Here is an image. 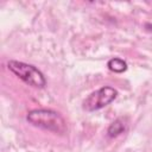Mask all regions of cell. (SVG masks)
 Returning a JSON list of instances; mask_svg holds the SVG:
<instances>
[{"label":"cell","mask_w":152,"mask_h":152,"mask_svg":"<svg viewBox=\"0 0 152 152\" xmlns=\"http://www.w3.org/2000/svg\"><path fill=\"white\" fill-rule=\"evenodd\" d=\"M116 96H118V90L114 89L113 87L106 86L90 93L87 96V99L83 101L82 107L86 112H95L112 103L116 99Z\"/></svg>","instance_id":"cell-3"},{"label":"cell","mask_w":152,"mask_h":152,"mask_svg":"<svg viewBox=\"0 0 152 152\" xmlns=\"http://www.w3.org/2000/svg\"><path fill=\"white\" fill-rule=\"evenodd\" d=\"M7 68L12 71L17 77H19L26 84L34 88H44L46 86V80L40 70H38L34 65L27 64L20 61L11 59L7 63Z\"/></svg>","instance_id":"cell-2"},{"label":"cell","mask_w":152,"mask_h":152,"mask_svg":"<svg viewBox=\"0 0 152 152\" xmlns=\"http://www.w3.org/2000/svg\"><path fill=\"white\" fill-rule=\"evenodd\" d=\"M127 129V122H126V119L124 118H118L116 120H114L108 129H107V134L109 138H115L118 135H120L121 133H124L125 131Z\"/></svg>","instance_id":"cell-4"},{"label":"cell","mask_w":152,"mask_h":152,"mask_svg":"<svg viewBox=\"0 0 152 152\" xmlns=\"http://www.w3.org/2000/svg\"><path fill=\"white\" fill-rule=\"evenodd\" d=\"M107 66H108V69H109L110 71L116 72V74H121V72L126 71V69H127V63H126L124 59L119 58V57H114V58H110V59L108 61Z\"/></svg>","instance_id":"cell-5"},{"label":"cell","mask_w":152,"mask_h":152,"mask_svg":"<svg viewBox=\"0 0 152 152\" xmlns=\"http://www.w3.org/2000/svg\"><path fill=\"white\" fill-rule=\"evenodd\" d=\"M26 120L34 127L49 132L63 134L66 131V122L64 118L53 109H46V108L32 109L27 113Z\"/></svg>","instance_id":"cell-1"}]
</instances>
